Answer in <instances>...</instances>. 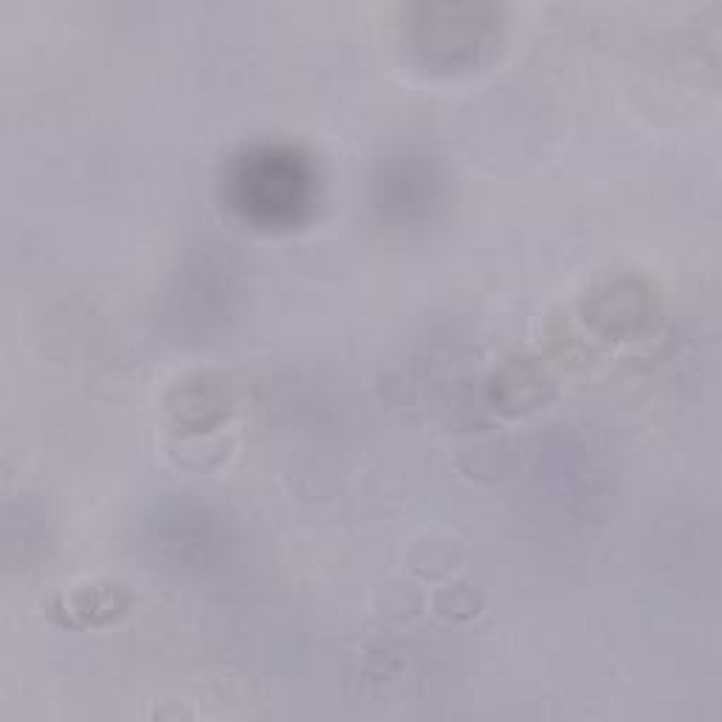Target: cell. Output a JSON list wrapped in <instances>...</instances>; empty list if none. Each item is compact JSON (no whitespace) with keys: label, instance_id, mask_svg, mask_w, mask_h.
Here are the masks:
<instances>
[{"label":"cell","instance_id":"obj_1","mask_svg":"<svg viewBox=\"0 0 722 722\" xmlns=\"http://www.w3.org/2000/svg\"><path fill=\"white\" fill-rule=\"evenodd\" d=\"M130 604H133V595L119 581H88L57 595L51 615L62 627H99L128 613Z\"/></svg>","mask_w":722,"mask_h":722},{"label":"cell","instance_id":"obj_3","mask_svg":"<svg viewBox=\"0 0 722 722\" xmlns=\"http://www.w3.org/2000/svg\"><path fill=\"white\" fill-rule=\"evenodd\" d=\"M423 556H416V565L412 570L423 579H441V576H449L455 570L457 553H455V542L449 539H435L430 537V542H421Z\"/></svg>","mask_w":722,"mask_h":722},{"label":"cell","instance_id":"obj_2","mask_svg":"<svg viewBox=\"0 0 722 722\" xmlns=\"http://www.w3.org/2000/svg\"><path fill=\"white\" fill-rule=\"evenodd\" d=\"M435 610L446 618L464 621L471 618V615L480 613V606H483V595H480L478 587H471L469 581H446L435 593Z\"/></svg>","mask_w":722,"mask_h":722}]
</instances>
